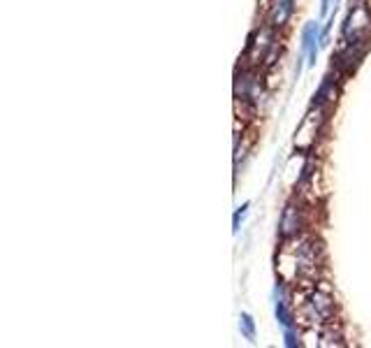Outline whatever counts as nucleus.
Wrapping results in <instances>:
<instances>
[{
    "mask_svg": "<svg viewBox=\"0 0 371 348\" xmlns=\"http://www.w3.org/2000/svg\"><path fill=\"white\" fill-rule=\"evenodd\" d=\"M325 265L323 239L311 232H304L290 242H281V253L277 256V272L285 283L304 286L321 278Z\"/></svg>",
    "mask_w": 371,
    "mask_h": 348,
    "instance_id": "nucleus-1",
    "label": "nucleus"
},
{
    "mask_svg": "<svg viewBox=\"0 0 371 348\" xmlns=\"http://www.w3.org/2000/svg\"><path fill=\"white\" fill-rule=\"evenodd\" d=\"M330 10H332V0H321V17L323 19L330 17Z\"/></svg>",
    "mask_w": 371,
    "mask_h": 348,
    "instance_id": "nucleus-13",
    "label": "nucleus"
},
{
    "mask_svg": "<svg viewBox=\"0 0 371 348\" xmlns=\"http://www.w3.org/2000/svg\"><path fill=\"white\" fill-rule=\"evenodd\" d=\"M299 288V318L304 320L306 327H323L328 323L337 320V297L332 288L325 281L304 283Z\"/></svg>",
    "mask_w": 371,
    "mask_h": 348,
    "instance_id": "nucleus-2",
    "label": "nucleus"
},
{
    "mask_svg": "<svg viewBox=\"0 0 371 348\" xmlns=\"http://www.w3.org/2000/svg\"><path fill=\"white\" fill-rule=\"evenodd\" d=\"M239 332L246 341L255 344V337H258V327H255V320L251 314H239Z\"/></svg>",
    "mask_w": 371,
    "mask_h": 348,
    "instance_id": "nucleus-11",
    "label": "nucleus"
},
{
    "mask_svg": "<svg viewBox=\"0 0 371 348\" xmlns=\"http://www.w3.org/2000/svg\"><path fill=\"white\" fill-rule=\"evenodd\" d=\"M309 227V207L304 205L302 198H290L281 209L279 218V239L290 242L299 235H304Z\"/></svg>",
    "mask_w": 371,
    "mask_h": 348,
    "instance_id": "nucleus-4",
    "label": "nucleus"
},
{
    "mask_svg": "<svg viewBox=\"0 0 371 348\" xmlns=\"http://www.w3.org/2000/svg\"><path fill=\"white\" fill-rule=\"evenodd\" d=\"M325 119H328V112L318 110V107H311V110L306 112L304 121L299 123V128L295 130V149L297 151H302L306 156H311L313 151H316L318 139L323 135Z\"/></svg>",
    "mask_w": 371,
    "mask_h": 348,
    "instance_id": "nucleus-6",
    "label": "nucleus"
},
{
    "mask_svg": "<svg viewBox=\"0 0 371 348\" xmlns=\"http://www.w3.org/2000/svg\"><path fill=\"white\" fill-rule=\"evenodd\" d=\"M339 77H341V72L334 70V72L325 74L321 86L316 88V93H313V100H311V107H318V110H325L330 112L332 107L337 105L339 100V93H341V86H339Z\"/></svg>",
    "mask_w": 371,
    "mask_h": 348,
    "instance_id": "nucleus-9",
    "label": "nucleus"
},
{
    "mask_svg": "<svg viewBox=\"0 0 371 348\" xmlns=\"http://www.w3.org/2000/svg\"><path fill=\"white\" fill-rule=\"evenodd\" d=\"M295 3L297 0H272V3L267 5L265 21L272 23L279 33H283V30L290 26L292 17H295Z\"/></svg>",
    "mask_w": 371,
    "mask_h": 348,
    "instance_id": "nucleus-10",
    "label": "nucleus"
},
{
    "mask_svg": "<svg viewBox=\"0 0 371 348\" xmlns=\"http://www.w3.org/2000/svg\"><path fill=\"white\" fill-rule=\"evenodd\" d=\"M323 49V28L318 21H309L299 35V54L306 59V68H316L318 54Z\"/></svg>",
    "mask_w": 371,
    "mask_h": 348,
    "instance_id": "nucleus-8",
    "label": "nucleus"
},
{
    "mask_svg": "<svg viewBox=\"0 0 371 348\" xmlns=\"http://www.w3.org/2000/svg\"><path fill=\"white\" fill-rule=\"evenodd\" d=\"M371 40V5L362 0H350L348 14L341 23V42Z\"/></svg>",
    "mask_w": 371,
    "mask_h": 348,
    "instance_id": "nucleus-5",
    "label": "nucleus"
},
{
    "mask_svg": "<svg viewBox=\"0 0 371 348\" xmlns=\"http://www.w3.org/2000/svg\"><path fill=\"white\" fill-rule=\"evenodd\" d=\"M248 209H251V202H244V205H241V207H237V212H234V216H232V230H234V232H239L241 221L246 218Z\"/></svg>",
    "mask_w": 371,
    "mask_h": 348,
    "instance_id": "nucleus-12",
    "label": "nucleus"
},
{
    "mask_svg": "<svg viewBox=\"0 0 371 348\" xmlns=\"http://www.w3.org/2000/svg\"><path fill=\"white\" fill-rule=\"evenodd\" d=\"M281 40H279V30L272 26V23H262L248 35V42H246V49H244V61L246 65L251 68H262L267 61V56L274 47H277Z\"/></svg>",
    "mask_w": 371,
    "mask_h": 348,
    "instance_id": "nucleus-3",
    "label": "nucleus"
},
{
    "mask_svg": "<svg viewBox=\"0 0 371 348\" xmlns=\"http://www.w3.org/2000/svg\"><path fill=\"white\" fill-rule=\"evenodd\" d=\"M262 96V81H260V70L244 65L241 70H237L234 74V98L237 103H244L255 107L260 103Z\"/></svg>",
    "mask_w": 371,
    "mask_h": 348,
    "instance_id": "nucleus-7",
    "label": "nucleus"
}]
</instances>
